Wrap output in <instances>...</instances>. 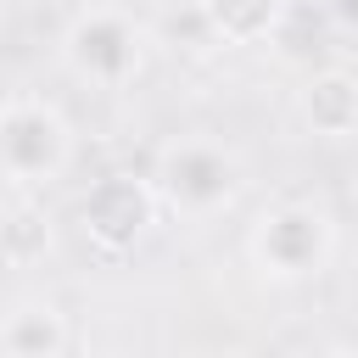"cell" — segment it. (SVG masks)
Instances as JSON below:
<instances>
[{
	"label": "cell",
	"instance_id": "9",
	"mask_svg": "<svg viewBox=\"0 0 358 358\" xmlns=\"http://www.w3.org/2000/svg\"><path fill=\"white\" fill-rule=\"evenodd\" d=\"M0 257L11 268H34L50 257V218L39 207H17L6 224H0Z\"/></svg>",
	"mask_w": 358,
	"mask_h": 358
},
{
	"label": "cell",
	"instance_id": "5",
	"mask_svg": "<svg viewBox=\"0 0 358 358\" xmlns=\"http://www.w3.org/2000/svg\"><path fill=\"white\" fill-rule=\"evenodd\" d=\"M157 218V190L140 173H101L84 196H78V229L101 257H123L145 241Z\"/></svg>",
	"mask_w": 358,
	"mask_h": 358
},
{
	"label": "cell",
	"instance_id": "11",
	"mask_svg": "<svg viewBox=\"0 0 358 358\" xmlns=\"http://www.w3.org/2000/svg\"><path fill=\"white\" fill-rule=\"evenodd\" d=\"M324 358H358V347H330Z\"/></svg>",
	"mask_w": 358,
	"mask_h": 358
},
{
	"label": "cell",
	"instance_id": "4",
	"mask_svg": "<svg viewBox=\"0 0 358 358\" xmlns=\"http://www.w3.org/2000/svg\"><path fill=\"white\" fill-rule=\"evenodd\" d=\"M62 56H67L73 78H84L90 90H123L140 73L145 39H140L134 17L112 11V6H90V11L73 17V28L62 39Z\"/></svg>",
	"mask_w": 358,
	"mask_h": 358
},
{
	"label": "cell",
	"instance_id": "3",
	"mask_svg": "<svg viewBox=\"0 0 358 358\" xmlns=\"http://www.w3.org/2000/svg\"><path fill=\"white\" fill-rule=\"evenodd\" d=\"M330 246H336V224L313 201H274L268 213H257L246 235V252L268 280H313L330 263Z\"/></svg>",
	"mask_w": 358,
	"mask_h": 358
},
{
	"label": "cell",
	"instance_id": "7",
	"mask_svg": "<svg viewBox=\"0 0 358 358\" xmlns=\"http://www.w3.org/2000/svg\"><path fill=\"white\" fill-rule=\"evenodd\" d=\"M67 347V319L56 302H17L0 319V352L6 358H62Z\"/></svg>",
	"mask_w": 358,
	"mask_h": 358
},
{
	"label": "cell",
	"instance_id": "2",
	"mask_svg": "<svg viewBox=\"0 0 358 358\" xmlns=\"http://www.w3.org/2000/svg\"><path fill=\"white\" fill-rule=\"evenodd\" d=\"M67 157H73V129L50 101L11 95L0 106V179L6 185L39 190V185L62 179Z\"/></svg>",
	"mask_w": 358,
	"mask_h": 358
},
{
	"label": "cell",
	"instance_id": "8",
	"mask_svg": "<svg viewBox=\"0 0 358 358\" xmlns=\"http://www.w3.org/2000/svg\"><path fill=\"white\" fill-rule=\"evenodd\" d=\"M291 0H201V22L224 45H274Z\"/></svg>",
	"mask_w": 358,
	"mask_h": 358
},
{
	"label": "cell",
	"instance_id": "1",
	"mask_svg": "<svg viewBox=\"0 0 358 358\" xmlns=\"http://www.w3.org/2000/svg\"><path fill=\"white\" fill-rule=\"evenodd\" d=\"M151 190H157V207L179 213V218H213L235 201L241 190V162L229 145L218 140H201V134H179L157 151V168H151Z\"/></svg>",
	"mask_w": 358,
	"mask_h": 358
},
{
	"label": "cell",
	"instance_id": "6",
	"mask_svg": "<svg viewBox=\"0 0 358 358\" xmlns=\"http://www.w3.org/2000/svg\"><path fill=\"white\" fill-rule=\"evenodd\" d=\"M296 117L319 140H352L358 134V73L336 67V62L308 67V78L296 90Z\"/></svg>",
	"mask_w": 358,
	"mask_h": 358
},
{
	"label": "cell",
	"instance_id": "10",
	"mask_svg": "<svg viewBox=\"0 0 358 358\" xmlns=\"http://www.w3.org/2000/svg\"><path fill=\"white\" fill-rule=\"evenodd\" d=\"M330 28H347V34H358V0H308Z\"/></svg>",
	"mask_w": 358,
	"mask_h": 358
},
{
	"label": "cell",
	"instance_id": "12",
	"mask_svg": "<svg viewBox=\"0 0 358 358\" xmlns=\"http://www.w3.org/2000/svg\"><path fill=\"white\" fill-rule=\"evenodd\" d=\"M34 6H50V0H34Z\"/></svg>",
	"mask_w": 358,
	"mask_h": 358
}]
</instances>
